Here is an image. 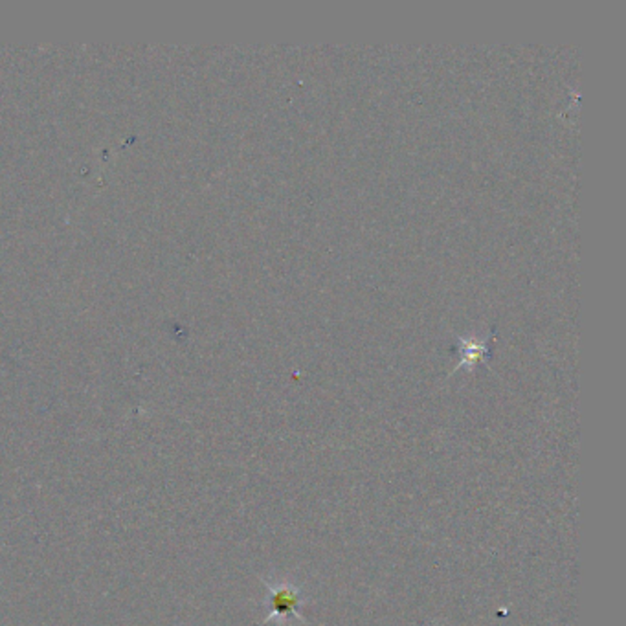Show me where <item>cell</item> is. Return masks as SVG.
I'll return each instance as SVG.
<instances>
[{
  "label": "cell",
  "mask_w": 626,
  "mask_h": 626,
  "mask_svg": "<svg viewBox=\"0 0 626 626\" xmlns=\"http://www.w3.org/2000/svg\"><path fill=\"white\" fill-rule=\"evenodd\" d=\"M266 586H268V595H266L265 606L268 610V615H266L265 621L257 626H265L272 619L279 618H296L300 621H305V618L300 613L303 599L302 591H300L297 586L290 584V582H276V584L266 582Z\"/></svg>",
  "instance_id": "obj_1"
}]
</instances>
